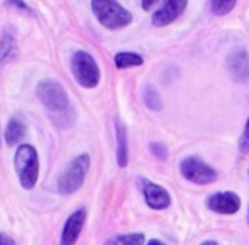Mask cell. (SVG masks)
I'll return each mask as SVG.
<instances>
[{
  "mask_svg": "<svg viewBox=\"0 0 249 245\" xmlns=\"http://www.w3.org/2000/svg\"><path fill=\"white\" fill-rule=\"evenodd\" d=\"M36 93L41 103L53 115V120L58 125H61V127H68L70 124L66 122V118L73 120V110L65 88L54 80H44V82H41L37 85Z\"/></svg>",
  "mask_w": 249,
  "mask_h": 245,
  "instance_id": "1",
  "label": "cell"
},
{
  "mask_svg": "<svg viewBox=\"0 0 249 245\" xmlns=\"http://www.w3.org/2000/svg\"><path fill=\"white\" fill-rule=\"evenodd\" d=\"M14 166H16L20 186L24 190H33L39 178V157H37L36 149L29 144L19 146L16 157H14Z\"/></svg>",
  "mask_w": 249,
  "mask_h": 245,
  "instance_id": "2",
  "label": "cell"
},
{
  "mask_svg": "<svg viewBox=\"0 0 249 245\" xmlns=\"http://www.w3.org/2000/svg\"><path fill=\"white\" fill-rule=\"evenodd\" d=\"M92 10L107 29H122L132 22V14L117 0H92Z\"/></svg>",
  "mask_w": 249,
  "mask_h": 245,
  "instance_id": "3",
  "label": "cell"
},
{
  "mask_svg": "<svg viewBox=\"0 0 249 245\" xmlns=\"http://www.w3.org/2000/svg\"><path fill=\"white\" fill-rule=\"evenodd\" d=\"M90 167L89 154H80L66 166L58 180V190L61 195H73L82 188Z\"/></svg>",
  "mask_w": 249,
  "mask_h": 245,
  "instance_id": "4",
  "label": "cell"
},
{
  "mask_svg": "<svg viewBox=\"0 0 249 245\" xmlns=\"http://www.w3.org/2000/svg\"><path fill=\"white\" fill-rule=\"evenodd\" d=\"M71 71L76 83L83 88H95L100 82V69L95 58L87 51H76L71 56Z\"/></svg>",
  "mask_w": 249,
  "mask_h": 245,
  "instance_id": "5",
  "label": "cell"
},
{
  "mask_svg": "<svg viewBox=\"0 0 249 245\" xmlns=\"http://www.w3.org/2000/svg\"><path fill=\"white\" fill-rule=\"evenodd\" d=\"M180 173L185 180L194 184H210L217 180V171L195 156H188L181 161Z\"/></svg>",
  "mask_w": 249,
  "mask_h": 245,
  "instance_id": "6",
  "label": "cell"
},
{
  "mask_svg": "<svg viewBox=\"0 0 249 245\" xmlns=\"http://www.w3.org/2000/svg\"><path fill=\"white\" fill-rule=\"evenodd\" d=\"M207 208L219 215H234L241 208V198L234 191H219L212 193L205 201Z\"/></svg>",
  "mask_w": 249,
  "mask_h": 245,
  "instance_id": "7",
  "label": "cell"
},
{
  "mask_svg": "<svg viewBox=\"0 0 249 245\" xmlns=\"http://www.w3.org/2000/svg\"><path fill=\"white\" fill-rule=\"evenodd\" d=\"M188 0H163V5L153 14L151 20L156 27H164L175 22L187 9Z\"/></svg>",
  "mask_w": 249,
  "mask_h": 245,
  "instance_id": "8",
  "label": "cell"
},
{
  "mask_svg": "<svg viewBox=\"0 0 249 245\" xmlns=\"http://www.w3.org/2000/svg\"><path fill=\"white\" fill-rule=\"evenodd\" d=\"M227 71L236 83L249 82V54L246 49H236L227 56Z\"/></svg>",
  "mask_w": 249,
  "mask_h": 245,
  "instance_id": "9",
  "label": "cell"
},
{
  "mask_svg": "<svg viewBox=\"0 0 249 245\" xmlns=\"http://www.w3.org/2000/svg\"><path fill=\"white\" fill-rule=\"evenodd\" d=\"M142 184V195L148 203L149 208L153 210H166L171 205V196L163 186L156 183H151L148 180H141Z\"/></svg>",
  "mask_w": 249,
  "mask_h": 245,
  "instance_id": "10",
  "label": "cell"
},
{
  "mask_svg": "<svg viewBox=\"0 0 249 245\" xmlns=\"http://www.w3.org/2000/svg\"><path fill=\"white\" fill-rule=\"evenodd\" d=\"M85 220H87V212L83 208L73 212L71 215L68 216V220H66L65 227H63L61 242H59V245H75L80 233H82V230H83Z\"/></svg>",
  "mask_w": 249,
  "mask_h": 245,
  "instance_id": "11",
  "label": "cell"
},
{
  "mask_svg": "<svg viewBox=\"0 0 249 245\" xmlns=\"http://www.w3.org/2000/svg\"><path fill=\"white\" fill-rule=\"evenodd\" d=\"M115 135H117V164L119 167H125L129 163V142L127 131L121 120L115 122Z\"/></svg>",
  "mask_w": 249,
  "mask_h": 245,
  "instance_id": "12",
  "label": "cell"
},
{
  "mask_svg": "<svg viewBox=\"0 0 249 245\" xmlns=\"http://www.w3.org/2000/svg\"><path fill=\"white\" fill-rule=\"evenodd\" d=\"M26 134V125L19 120L17 117L10 118L5 127V142L9 146H16L20 142V139Z\"/></svg>",
  "mask_w": 249,
  "mask_h": 245,
  "instance_id": "13",
  "label": "cell"
},
{
  "mask_svg": "<svg viewBox=\"0 0 249 245\" xmlns=\"http://www.w3.org/2000/svg\"><path fill=\"white\" fill-rule=\"evenodd\" d=\"M17 54V44L16 39H14L12 34L5 33L2 36V41H0V66H3L7 61L14 59Z\"/></svg>",
  "mask_w": 249,
  "mask_h": 245,
  "instance_id": "14",
  "label": "cell"
},
{
  "mask_svg": "<svg viewBox=\"0 0 249 245\" xmlns=\"http://www.w3.org/2000/svg\"><path fill=\"white\" fill-rule=\"evenodd\" d=\"M115 61V66L119 69H127V68H136V66H141L144 63L142 56L136 54V52H129V51H124V52H117L114 58Z\"/></svg>",
  "mask_w": 249,
  "mask_h": 245,
  "instance_id": "15",
  "label": "cell"
},
{
  "mask_svg": "<svg viewBox=\"0 0 249 245\" xmlns=\"http://www.w3.org/2000/svg\"><path fill=\"white\" fill-rule=\"evenodd\" d=\"M105 245H144V235L142 233H125L110 239Z\"/></svg>",
  "mask_w": 249,
  "mask_h": 245,
  "instance_id": "16",
  "label": "cell"
},
{
  "mask_svg": "<svg viewBox=\"0 0 249 245\" xmlns=\"http://www.w3.org/2000/svg\"><path fill=\"white\" fill-rule=\"evenodd\" d=\"M237 0H210V7H212L215 16H226L236 7Z\"/></svg>",
  "mask_w": 249,
  "mask_h": 245,
  "instance_id": "17",
  "label": "cell"
},
{
  "mask_svg": "<svg viewBox=\"0 0 249 245\" xmlns=\"http://www.w3.org/2000/svg\"><path fill=\"white\" fill-rule=\"evenodd\" d=\"M144 101H146V105H148L151 110H161V107H163L158 92L154 88H151V86H148V88H146V92H144Z\"/></svg>",
  "mask_w": 249,
  "mask_h": 245,
  "instance_id": "18",
  "label": "cell"
},
{
  "mask_svg": "<svg viewBox=\"0 0 249 245\" xmlns=\"http://www.w3.org/2000/svg\"><path fill=\"white\" fill-rule=\"evenodd\" d=\"M239 149H241V152H243V154H249V117L246 120V125H244L243 135H241Z\"/></svg>",
  "mask_w": 249,
  "mask_h": 245,
  "instance_id": "19",
  "label": "cell"
},
{
  "mask_svg": "<svg viewBox=\"0 0 249 245\" xmlns=\"http://www.w3.org/2000/svg\"><path fill=\"white\" fill-rule=\"evenodd\" d=\"M149 149H151V152L154 154V156L158 157V159H166L168 157V149H166V146H163V144H160V142H153V144H149Z\"/></svg>",
  "mask_w": 249,
  "mask_h": 245,
  "instance_id": "20",
  "label": "cell"
},
{
  "mask_svg": "<svg viewBox=\"0 0 249 245\" xmlns=\"http://www.w3.org/2000/svg\"><path fill=\"white\" fill-rule=\"evenodd\" d=\"M5 3H7V5H17V7H20L22 10H27V12H29V7H27L22 0H7Z\"/></svg>",
  "mask_w": 249,
  "mask_h": 245,
  "instance_id": "21",
  "label": "cell"
},
{
  "mask_svg": "<svg viewBox=\"0 0 249 245\" xmlns=\"http://www.w3.org/2000/svg\"><path fill=\"white\" fill-rule=\"evenodd\" d=\"M158 2H160V0H142L141 5H142V9H144V10H151Z\"/></svg>",
  "mask_w": 249,
  "mask_h": 245,
  "instance_id": "22",
  "label": "cell"
},
{
  "mask_svg": "<svg viewBox=\"0 0 249 245\" xmlns=\"http://www.w3.org/2000/svg\"><path fill=\"white\" fill-rule=\"evenodd\" d=\"M0 245H16V242L5 233H0Z\"/></svg>",
  "mask_w": 249,
  "mask_h": 245,
  "instance_id": "23",
  "label": "cell"
},
{
  "mask_svg": "<svg viewBox=\"0 0 249 245\" xmlns=\"http://www.w3.org/2000/svg\"><path fill=\"white\" fill-rule=\"evenodd\" d=\"M148 245H164L163 242H160V240H149Z\"/></svg>",
  "mask_w": 249,
  "mask_h": 245,
  "instance_id": "24",
  "label": "cell"
},
{
  "mask_svg": "<svg viewBox=\"0 0 249 245\" xmlns=\"http://www.w3.org/2000/svg\"><path fill=\"white\" fill-rule=\"evenodd\" d=\"M200 245H219V244L213 242V240H207V242H203V244H200Z\"/></svg>",
  "mask_w": 249,
  "mask_h": 245,
  "instance_id": "25",
  "label": "cell"
},
{
  "mask_svg": "<svg viewBox=\"0 0 249 245\" xmlns=\"http://www.w3.org/2000/svg\"><path fill=\"white\" fill-rule=\"evenodd\" d=\"M248 222H249V210H248Z\"/></svg>",
  "mask_w": 249,
  "mask_h": 245,
  "instance_id": "26",
  "label": "cell"
},
{
  "mask_svg": "<svg viewBox=\"0 0 249 245\" xmlns=\"http://www.w3.org/2000/svg\"><path fill=\"white\" fill-rule=\"evenodd\" d=\"M248 173H249V171H248Z\"/></svg>",
  "mask_w": 249,
  "mask_h": 245,
  "instance_id": "27",
  "label": "cell"
}]
</instances>
